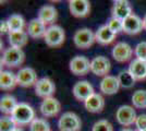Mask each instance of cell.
Returning a JSON list of instances; mask_svg holds the SVG:
<instances>
[{
    "mask_svg": "<svg viewBox=\"0 0 146 131\" xmlns=\"http://www.w3.org/2000/svg\"><path fill=\"white\" fill-rule=\"evenodd\" d=\"M56 92V85L49 78H42L38 79L37 83L35 84V93L37 96L43 97V98H48L52 97V95Z\"/></svg>",
    "mask_w": 146,
    "mask_h": 131,
    "instance_id": "obj_11",
    "label": "cell"
},
{
    "mask_svg": "<svg viewBox=\"0 0 146 131\" xmlns=\"http://www.w3.org/2000/svg\"><path fill=\"white\" fill-rule=\"evenodd\" d=\"M11 131H24L22 128H20V127H17V128H14L13 130H11Z\"/></svg>",
    "mask_w": 146,
    "mask_h": 131,
    "instance_id": "obj_37",
    "label": "cell"
},
{
    "mask_svg": "<svg viewBox=\"0 0 146 131\" xmlns=\"http://www.w3.org/2000/svg\"><path fill=\"white\" fill-rule=\"evenodd\" d=\"M142 131H146V130H142Z\"/></svg>",
    "mask_w": 146,
    "mask_h": 131,
    "instance_id": "obj_39",
    "label": "cell"
},
{
    "mask_svg": "<svg viewBox=\"0 0 146 131\" xmlns=\"http://www.w3.org/2000/svg\"><path fill=\"white\" fill-rule=\"evenodd\" d=\"M132 104L133 107L139 109L146 108V91L145 90H137L132 95Z\"/></svg>",
    "mask_w": 146,
    "mask_h": 131,
    "instance_id": "obj_28",
    "label": "cell"
},
{
    "mask_svg": "<svg viewBox=\"0 0 146 131\" xmlns=\"http://www.w3.org/2000/svg\"><path fill=\"white\" fill-rule=\"evenodd\" d=\"M116 37L117 34H115L113 32L111 31L107 24L102 25L95 33L96 42L98 44H100V45H109V44L113 43Z\"/></svg>",
    "mask_w": 146,
    "mask_h": 131,
    "instance_id": "obj_22",
    "label": "cell"
},
{
    "mask_svg": "<svg viewBox=\"0 0 146 131\" xmlns=\"http://www.w3.org/2000/svg\"><path fill=\"white\" fill-rule=\"evenodd\" d=\"M73 42H74V45L80 49H87L96 42L95 33H93V31L87 27L80 29L74 33Z\"/></svg>",
    "mask_w": 146,
    "mask_h": 131,
    "instance_id": "obj_5",
    "label": "cell"
},
{
    "mask_svg": "<svg viewBox=\"0 0 146 131\" xmlns=\"http://www.w3.org/2000/svg\"><path fill=\"white\" fill-rule=\"evenodd\" d=\"M118 80H119V83H120V86L122 88H125V90H129V88H132L135 84V80L132 76V74L129 72V70H122L119 72V74L117 75Z\"/></svg>",
    "mask_w": 146,
    "mask_h": 131,
    "instance_id": "obj_27",
    "label": "cell"
},
{
    "mask_svg": "<svg viewBox=\"0 0 146 131\" xmlns=\"http://www.w3.org/2000/svg\"><path fill=\"white\" fill-rule=\"evenodd\" d=\"M58 128L60 131H80L82 129V121L73 112H66L58 120Z\"/></svg>",
    "mask_w": 146,
    "mask_h": 131,
    "instance_id": "obj_3",
    "label": "cell"
},
{
    "mask_svg": "<svg viewBox=\"0 0 146 131\" xmlns=\"http://www.w3.org/2000/svg\"><path fill=\"white\" fill-rule=\"evenodd\" d=\"M8 41L10 44V47L22 49L29 42V34L26 31L11 32L8 36Z\"/></svg>",
    "mask_w": 146,
    "mask_h": 131,
    "instance_id": "obj_24",
    "label": "cell"
},
{
    "mask_svg": "<svg viewBox=\"0 0 146 131\" xmlns=\"http://www.w3.org/2000/svg\"><path fill=\"white\" fill-rule=\"evenodd\" d=\"M69 10L75 18H85L91 12V3L87 0H70Z\"/></svg>",
    "mask_w": 146,
    "mask_h": 131,
    "instance_id": "obj_14",
    "label": "cell"
},
{
    "mask_svg": "<svg viewBox=\"0 0 146 131\" xmlns=\"http://www.w3.org/2000/svg\"><path fill=\"white\" fill-rule=\"evenodd\" d=\"M30 131H50V125L46 119L35 118L30 125Z\"/></svg>",
    "mask_w": 146,
    "mask_h": 131,
    "instance_id": "obj_29",
    "label": "cell"
},
{
    "mask_svg": "<svg viewBox=\"0 0 146 131\" xmlns=\"http://www.w3.org/2000/svg\"><path fill=\"white\" fill-rule=\"evenodd\" d=\"M120 131H134V130L131 129V128H123V129H121Z\"/></svg>",
    "mask_w": 146,
    "mask_h": 131,
    "instance_id": "obj_38",
    "label": "cell"
},
{
    "mask_svg": "<svg viewBox=\"0 0 146 131\" xmlns=\"http://www.w3.org/2000/svg\"><path fill=\"white\" fill-rule=\"evenodd\" d=\"M73 96L80 102H85L90 96H92L94 92V87L88 81H79L76 82L72 88Z\"/></svg>",
    "mask_w": 146,
    "mask_h": 131,
    "instance_id": "obj_13",
    "label": "cell"
},
{
    "mask_svg": "<svg viewBox=\"0 0 146 131\" xmlns=\"http://www.w3.org/2000/svg\"><path fill=\"white\" fill-rule=\"evenodd\" d=\"M0 33H1V35L10 33V29H9V25H8L7 21H1V23H0Z\"/></svg>",
    "mask_w": 146,
    "mask_h": 131,
    "instance_id": "obj_35",
    "label": "cell"
},
{
    "mask_svg": "<svg viewBox=\"0 0 146 131\" xmlns=\"http://www.w3.org/2000/svg\"><path fill=\"white\" fill-rule=\"evenodd\" d=\"M17 81H18V85L22 87H30L35 86L38 79H37L36 71L31 67H24L21 68L17 73Z\"/></svg>",
    "mask_w": 146,
    "mask_h": 131,
    "instance_id": "obj_9",
    "label": "cell"
},
{
    "mask_svg": "<svg viewBox=\"0 0 146 131\" xmlns=\"http://www.w3.org/2000/svg\"><path fill=\"white\" fill-rule=\"evenodd\" d=\"M11 117L13 118L14 122L18 127L31 125L32 121L36 118L35 117V110L34 108L29 105L25 102H20L15 109L13 110Z\"/></svg>",
    "mask_w": 146,
    "mask_h": 131,
    "instance_id": "obj_1",
    "label": "cell"
},
{
    "mask_svg": "<svg viewBox=\"0 0 146 131\" xmlns=\"http://www.w3.org/2000/svg\"><path fill=\"white\" fill-rule=\"evenodd\" d=\"M129 72L132 74L135 81L146 80V61L140 60L137 58L133 59L129 66Z\"/></svg>",
    "mask_w": 146,
    "mask_h": 131,
    "instance_id": "obj_21",
    "label": "cell"
},
{
    "mask_svg": "<svg viewBox=\"0 0 146 131\" xmlns=\"http://www.w3.org/2000/svg\"><path fill=\"white\" fill-rule=\"evenodd\" d=\"M107 25L115 34H118L119 32H123V21L116 18H110L107 22Z\"/></svg>",
    "mask_w": 146,
    "mask_h": 131,
    "instance_id": "obj_32",
    "label": "cell"
},
{
    "mask_svg": "<svg viewBox=\"0 0 146 131\" xmlns=\"http://www.w3.org/2000/svg\"><path fill=\"white\" fill-rule=\"evenodd\" d=\"M37 18L46 25H54V23L57 21V18H58V11H57L55 6L45 5L39 9Z\"/></svg>",
    "mask_w": 146,
    "mask_h": 131,
    "instance_id": "obj_19",
    "label": "cell"
},
{
    "mask_svg": "<svg viewBox=\"0 0 146 131\" xmlns=\"http://www.w3.org/2000/svg\"><path fill=\"white\" fill-rule=\"evenodd\" d=\"M25 60L24 51L20 48L9 47L3 51V55L1 57V63L9 68H17L20 67Z\"/></svg>",
    "mask_w": 146,
    "mask_h": 131,
    "instance_id": "obj_4",
    "label": "cell"
},
{
    "mask_svg": "<svg viewBox=\"0 0 146 131\" xmlns=\"http://www.w3.org/2000/svg\"><path fill=\"white\" fill-rule=\"evenodd\" d=\"M18 126L11 116H3L0 119V131H11Z\"/></svg>",
    "mask_w": 146,
    "mask_h": 131,
    "instance_id": "obj_30",
    "label": "cell"
},
{
    "mask_svg": "<svg viewBox=\"0 0 146 131\" xmlns=\"http://www.w3.org/2000/svg\"><path fill=\"white\" fill-rule=\"evenodd\" d=\"M112 18H116L121 21H124L128 17H130L131 14H133L132 12V7L130 5V2L127 0H117L113 2L112 6Z\"/></svg>",
    "mask_w": 146,
    "mask_h": 131,
    "instance_id": "obj_16",
    "label": "cell"
},
{
    "mask_svg": "<svg viewBox=\"0 0 146 131\" xmlns=\"http://www.w3.org/2000/svg\"><path fill=\"white\" fill-rule=\"evenodd\" d=\"M18 100L12 95H5L0 100V110L7 115H12L13 110L18 106Z\"/></svg>",
    "mask_w": 146,
    "mask_h": 131,
    "instance_id": "obj_25",
    "label": "cell"
},
{
    "mask_svg": "<svg viewBox=\"0 0 146 131\" xmlns=\"http://www.w3.org/2000/svg\"><path fill=\"white\" fill-rule=\"evenodd\" d=\"M17 85V74L8 70L0 72V88L2 91H12Z\"/></svg>",
    "mask_w": 146,
    "mask_h": 131,
    "instance_id": "obj_23",
    "label": "cell"
},
{
    "mask_svg": "<svg viewBox=\"0 0 146 131\" xmlns=\"http://www.w3.org/2000/svg\"><path fill=\"white\" fill-rule=\"evenodd\" d=\"M44 41L49 47H59L66 41V33L60 25H50L47 27L46 34L44 36Z\"/></svg>",
    "mask_w": 146,
    "mask_h": 131,
    "instance_id": "obj_2",
    "label": "cell"
},
{
    "mask_svg": "<svg viewBox=\"0 0 146 131\" xmlns=\"http://www.w3.org/2000/svg\"><path fill=\"white\" fill-rule=\"evenodd\" d=\"M134 55L137 59L146 61V42H141L135 46Z\"/></svg>",
    "mask_w": 146,
    "mask_h": 131,
    "instance_id": "obj_33",
    "label": "cell"
},
{
    "mask_svg": "<svg viewBox=\"0 0 146 131\" xmlns=\"http://www.w3.org/2000/svg\"><path fill=\"white\" fill-rule=\"evenodd\" d=\"M7 22H8V25H9V29H10V33L11 32L24 31L25 20L21 14H17V13L15 14H11L8 18Z\"/></svg>",
    "mask_w": 146,
    "mask_h": 131,
    "instance_id": "obj_26",
    "label": "cell"
},
{
    "mask_svg": "<svg viewBox=\"0 0 146 131\" xmlns=\"http://www.w3.org/2000/svg\"><path fill=\"white\" fill-rule=\"evenodd\" d=\"M143 30V20L134 13L123 21V32L128 35H136Z\"/></svg>",
    "mask_w": 146,
    "mask_h": 131,
    "instance_id": "obj_15",
    "label": "cell"
},
{
    "mask_svg": "<svg viewBox=\"0 0 146 131\" xmlns=\"http://www.w3.org/2000/svg\"><path fill=\"white\" fill-rule=\"evenodd\" d=\"M111 69L110 60L105 56H97L91 60V72L97 76H107Z\"/></svg>",
    "mask_w": 146,
    "mask_h": 131,
    "instance_id": "obj_10",
    "label": "cell"
},
{
    "mask_svg": "<svg viewBox=\"0 0 146 131\" xmlns=\"http://www.w3.org/2000/svg\"><path fill=\"white\" fill-rule=\"evenodd\" d=\"M39 109L44 117L50 118V117H55L60 112L61 104L59 100L52 96V97H48V98H44Z\"/></svg>",
    "mask_w": 146,
    "mask_h": 131,
    "instance_id": "obj_12",
    "label": "cell"
},
{
    "mask_svg": "<svg viewBox=\"0 0 146 131\" xmlns=\"http://www.w3.org/2000/svg\"><path fill=\"white\" fill-rule=\"evenodd\" d=\"M92 131H113V126L107 119H100L93 125Z\"/></svg>",
    "mask_w": 146,
    "mask_h": 131,
    "instance_id": "obj_31",
    "label": "cell"
},
{
    "mask_svg": "<svg viewBox=\"0 0 146 131\" xmlns=\"http://www.w3.org/2000/svg\"><path fill=\"white\" fill-rule=\"evenodd\" d=\"M116 118L117 121L123 127H129L132 126L137 118L136 112L132 106L130 105H122L120 106L116 112Z\"/></svg>",
    "mask_w": 146,
    "mask_h": 131,
    "instance_id": "obj_6",
    "label": "cell"
},
{
    "mask_svg": "<svg viewBox=\"0 0 146 131\" xmlns=\"http://www.w3.org/2000/svg\"><path fill=\"white\" fill-rule=\"evenodd\" d=\"M46 31H47L46 24L44 22H42L38 18L32 19L26 26V32H27L29 36L34 38V39L44 37L45 34H46Z\"/></svg>",
    "mask_w": 146,
    "mask_h": 131,
    "instance_id": "obj_18",
    "label": "cell"
},
{
    "mask_svg": "<svg viewBox=\"0 0 146 131\" xmlns=\"http://www.w3.org/2000/svg\"><path fill=\"white\" fill-rule=\"evenodd\" d=\"M69 69L74 75H85L91 71V61L85 56H75L70 60Z\"/></svg>",
    "mask_w": 146,
    "mask_h": 131,
    "instance_id": "obj_7",
    "label": "cell"
},
{
    "mask_svg": "<svg viewBox=\"0 0 146 131\" xmlns=\"http://www.w3.org/2000/svg\"><path fill=\"white\" fill-rule=\"evenodd\" d=\"M84 106L87 112L98 114V112H103L104 107H105V98L102 94L94 93L84 102Z\"/></svg>",
    "mask_w": 146,
    "mask_h": 131,
    "instance_id": "obj_20",
    "label": "cell"
},
{
    "mask_svg": "<svg viewBox=\"0 0 146 131\" xmlns=\"http://www.w3.org/2000/svg\"><path fill=\"white\" fill-rule=\"evenodd\" d=\"M135 127L137 128V131L146 130V114H141L137 116L135 121Z\"/></svg>",
    "mask_w": 146,
    "mask_h": 131,
    "instance_id": "obj_34",
    "label": "cell"
},
{
    "mask_svg": "<svg viewBox=\"0 0 146 131\" xmlns=\"http://www.w3.org/2000/svg\"><path fill=\"white\" fill-rule=\"evenodd\" d=\"M143 26H144V30L146 31V14L144 15V18H143Z\"/></svg>",
    "mask_w": 146,
    "mask_h": 131,
    "instance_id": "obj_36",
    "label": "cell"
},
{
    "mask_svg": "<svg viewBox=\"0 0 146 131\" xmlns=\"http://www.w3.org/2000/svg\"><path fill=\"white\" fill-rule=\"evenodd\" d=\"M120 87L121 86H120L119 80L115 75H107L103 78V80L100 81V84H99L100 92L106 95H113L118 93Z\"/></svg>",
    "mask_w": 146,
    "mask_h": 131,
    "instance_id": "obj_17",
    "label": "cell"
},
{
    "mask_svg": "<svg viewBox=\"0 0 146 131\" xmlns=\"http://www.w3.org/2000/svg\"><path fill=\"white\" fill-rule=\"evenodd\" d=\"M134 50L133 48L125 42H119L115 45V47L112 48V57L117 63H127L129 60H131V58L133 57Z\"/></svg>",
    "mask_w": 146,
    "mask_h": 131,
    "instance_id": "obj_8",
    "label": "cell"
}]
</instances>
